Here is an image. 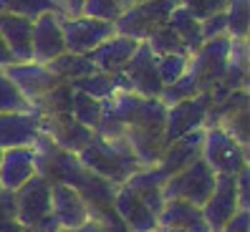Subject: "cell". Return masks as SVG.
<instances>
[{"mask_svg":"<svg viewBox=\"0 0 250 232\" xmlns=\"http://www.w3.org/2000/svg\"><path fill=\"white\" fill-rule=\"evenodd\" d=\"M76 156L89 172L111 184H124L131 174L142 169L126 139H104L94 134V139Z\"/></svg>","mask_w":250,"mask_h":232,"instance_id":"6da1fadb","label":"cell"},{"mask_svg":"<svg viewBox=\"0 0 250 232\" xmlns=\"http://www.w3.org/2000/svg\"><path fill=\"white\" fill-rule=\"evenodd\" d=\"M177 5L180 0H139L122 10V16L114 20V33L134 40H146L157 28L167 25L169 13Z\"/></svg>","mask_w":250,"mask_h":232,"instance_id":"7a4b0ae2","label":"cell"},{"mask_svg":"<svg viewBox=\"0 0 250 232\" xmlns=\"http://www.w3.org/2000/svg\"><path fill=\"white\" fill-rule=\"evenodd\" d=\"M212 187H215V172L200 156L192 164L180 169L177 174H172L165 182V187H162V197H165V202L167 199H182V202H189V205L202 207L208 202Z\"/></svg>","mask_w":250,"mask_h":232,"instance_id":"3957f363","label":"cell"},{"mask_svg":"<svg viewBox=\"0 0 250 232\" xmlns=\"http://www.w3.org/2000/svg\"><path fill=\"white\" fill-rule=\"evenodd\" d=\"M228 48H230V38L220 36V38H210L189 56L187 63V74L195 78L197 89L212 91L215 86H220L225 81V71H228Z\"/></svg>","mask_w":250,"mask_h":232,"instance_id":"277c9868","label":"cell"},{"mask_svg":"<svg viewBox=\"0 0 250 232\" xmlns=\"http://www.w3.org/2000/svg\"><path fill=\"white\" fill-rule=\"evenodd\" d=\"M200 156L205 159L215 174H238L243 167H248V147L238 144L228 132L220 126H210L202 134V149Z\"/></svg>","mask_w":250,"mask_h":232,"instance_id":"5b68a950","label":"cell"},{"mask_svg":"<svg viewBox=\"0 0 250 232\" xmlns=\"http://www.w3.org/2000/svg\"><path fill=\"white\" fill-rule=\"evenodd\" d=\"M58 16V25H61V33H63V43H66V51L68 53H91L99 43H104L106 38L114 36V23L106 20H96V18H86V16H76V18H68V16Z\"/></svg>","mask_w":250,"mask_h":232,"instance_id":"8992f818","label":"cell"},{"mask_svg":"<svg viewBox=\"0 0 250 232\" xmlns=\"http://www.w3.org/2000/svg\"><path fill=\"white\" fill-rule=\"evenodd\" d=\"M212 104V94L205 91L192 98H185L180 104L167 106L165 116V141L172 144L174 139H180L185 134H192L197 129H205V116Z\"/></svg>","mask_w":250,"mask_h":232,"instance_id":"52a82bcc","label":"cell"},{"mask_svg":"<svg viewBox=\"0 0 250 232\" xmlns=\"http://www.w3.org/2000/svg\"><path fill=\"white\" fill-rule=\"evenodd\" d=\"M122 74L129 83V91H134L142 98H159L162 81H159V74H157V56L149 51V46H146L144 40H139L134 56L126 61Z\"/></svg>","mask_w":250,"mask_h":232,"instance_id":"ba28073f","label":"cell"},{"mask_svg":"<svg viewBox=\"0 0 250 232\" xmlns=\"http://www.w3.org/2000/svg\"><path fill=\"white\" fill-rule=\"evenodd\" d=\"M13 194H16V220L25 230H33L43 217L51 214V184L38 174L18 187Z\"/></svg>","mask_w":250,"mask_h":232,"instance_id":"9c48e42d","label":"cell"},{"mask_svg":"<svg viewBox=\"0 0 250 232\" xmlns=\"http://www.w3.org/2000/svg\"><path fill=\"white\" fill-rule=\"evenodd\" d=\"M238 210L240 205H238V190H235V177L232 174H215V187L208 202L202 205V217L210 232H220Z\"/></svg>","mask_w":250,"mask_h":232,"instance_id":"30bf717a","label":"cell"},{"mask_svg":"<svg viewBox=\"0 0 250 232\" xmlns=\"http://www.w3.org/2000/svg\"><path fill=\"white\" fill-rule=\"evenodd\" d=\"M61 53H66V43H63V33L58 25V16L43 13L33 20V33H31V61L46 66L48 61L58 58Z\"/></svg>","mask_w":250,"mask_h":232,"instance_id":"8fae6325","label":"cell"},{"mask_svg":"<svg viewBox=\"0 0 250 232\" xmlns=\"http://www.w3.org/2000/svg\"><path fill=\"white\" fill-rule=\"evenodd\" d=\"M41 134L48 136L58 149L79 154L86 144L94 139V129L73 121L71 114H66V116H41Z\"/></svg>","mask_w":250,"mask_h":232,"instance_id":"7c38bea8","label":"cell"},{"mask_svg":"<svg viewBox=\"0 0 250 232\" xmlns=\"http://www.w3.org/2000/svg\"><path fill=\"white\" fill-rule=\"evenodd\" d=\"M5 74H8V78L13 83H16V89L23 94V98L31 104V109H33V104L41 96H46L53 86L61 83L46 66L33 63V61H28V63H10V66H5Z\"/></svg>","mask_w":250,"mask_h":232,"instance_id":"4fadbf2b","label":"cell"},{"mask_svg":"<svg viewBox=\"0 0 250 232\" xmlns=\"http://www.w3.org/2000/svg\"><path fill=\"white\" fill-rule=\"evenodd\" d=\"M41 136V116L36 111L0 114V149L33 147Z\"/></svg>","mask_w":250,"mask_h":232,"instance_id":"5bb4252c","label":"cell"},{"mask_svg":"<svg viewBox=\"0 0 250 232\" xmlns=\"http://www.w3.org/2000/svg\"><path fill=\"white\" fill-rule=\"evenodd\" d=\"M51 214L58 220L61 230L79 227V225L91 220L89 205L83 202V197L73 190V187L61 184V182L51 184Z\"/></svg>","mask_w":250,"mask_h":232,"instance_id":"9a60e30c","label":"cell"},{"mask_svg":"<svg viewBox=\"0 0 250 232\" xmlns=\"http://www.w3.org/2000/svg\"><path fill=\"white\" fill-rule=\"evenodd\" d=\"M111 207L119 214V220L129 227V232H154L157 230V214L126 184H116Z\"/></svg>","mask_w":250,"mask_h":232,"instance_id":"2e32d148","label":"cell"},{"mask_svg":"<svg viewBox=\"0 0 250 232\" xmlns=\"http://www.w3.org/2000/svg\"><path fill=\"white\" fill-rule=\"evenodd\" d=\"M157 230L162 232H210L202 217V207L182 199H167L157 214Z\"/></svg>","mask_w":250,"mask_h":232,"instance_id":"e0dca14e","label":"cell"},{"mask_svg":"<svg viewBox=\"0 0 250 232\" xmlns=\"http://www.w3.org/2000/svg\"><path fill=\"white\" fill-rule=\"evenodd\" d=\"M31 177H36V152L33 147H10L3 149L0 159V190L16 192Z\"/></svg>","mask_w":250,"mask_h":232,"instance_id":"ac0fdd59","label":"cell"},{"mask_svg":"<svg viewBox=\"0 0 250 232\" xmlns=\"http://www.w3.org/2000/svg\"><path fill=\"white\" fill-rule=\"evenodd\" d=\"M137 46H139V40L114 33L111 38H106L104 43H99V46L91 53H86V56H89V61L94 63V68L101 71V74H116V71H122L129 58L134 56Z\"/></svg>","mask_w":250,"mask_h":232,"instance_id":"d6986e66","label":"cell"},{"mask_svg":"<svg viewBox=\"0 0 250 232\" xmlns=\"http://www.w3.org/2000/svg\"><path fill=\"white\" fill-rule=\"evenodd\" d=\"M202 134H205V129H197V132L185 134L180 139H174L172 144H167V149H165V154H162V159L154 164L162 174H165V179H169L172 174H177L187 164H192L195 159H200Z\"/></svg>","mask_w":250,"mask_h":232,"instance_id":"ffe728a7","label":"cell"},{"mask_svg":"<svg viewBox=\"0 0 250 232\" xmlns=\"http://www.w3.org/2000/svg\"><path fill=\"white\" fill-rule=\"evenodd\" d=\"M31 33H33V20L0 10V38L10 51L13 63L31 61Z\"/></svg>","mask_w":250,"mask_h":232,"instance_id":"44dd1931","label":"cell"},{"mask_svg":"<svg viewBox=\"0 0 250 232\" xmlns=\"http://www.w3.org/2000/svg\"><path fill=\"white\" fill-rule=\"evenodd\" d=\"M165 174H162L157 167H142L139 172H134L131 177L124 182L131 192H134L146 207H149L154 214L162 212L165 207V197H162V187H165Z\"/></svg>","mask_w":250,"mask_h":232,"instance_id":"7402d4cb","label":"cell"},{"mask_svg":"<svg viewBox=\"0 0 250 232\" xmlns=\"http://www.w3.org/2000/svg\"><path fill=\"white\" fill-rule=\"evenodd\" d=\"M248 38H230L228 48V71H225V86L230 91L248 89Z\"/></svg>","mask_w":250,"mask_h":232,"instance_id":"603a6c76","label":"cell"},{"mask_svg":"<svg viewBox=\"0 0 250 232\" xmlns=\"http://www.w3.org/2000/svg\"><path fill=\"white\" fill-rule=\"evenodd\" d=\"M46 68H48L61 83H73V81H79V78H86V76L96 74L94 63L89 61V56L68 53V51L61 53L58 58H53V61H48Z\"/></svg>","mask_w":250,"mask_h":232,"instance_id":"cb8c5ba5","label":"cell"},{"mask_svg":"<svg viewBox=\"0 0 250 232\" xmlns=\"http://www.w3.org/2000/svg\"><path fill=\"white\" fill-rule=\"evenodd\" d=\"M167 25L172 28L174 33H177V38L185 43V48H187V53L192 56L202 43H205V38H202V31H200V20L189 13L182 3L174 8L172 13H169V18H167Z\"/></svg>","mask_w":250,"mask_h":232,"instance_id":"d4e9b609","label":"cell"},{"mask_svg":"<svg viewBox=\"0 0 250 232\" xmlns=\"http://www.w3.org/2000/svg\"><path fill=\"white\" fill-rule=\"evenodd\" d=\"M101 116H104V101L91 98L89 94H81L73 89V94H71V119L73 121H79L89 129H96Z\"/></svg>","mask_w":250,"mask_h":232,"instance_id":"484cf974","label":"cell"},{"mask_svg":"<svg viewBox=\"0 0 250 232\" xmlns=\"http://www.w3.org/2000/svg\"><path fill=\"white\" fill-rule=\"evenodd\" d=\"M144 43L149 46V51L154 56H189L187 48H185V43L177 38V33H174L169 25L157 28V31L146 38Z\"/></svg>","mask_w":250,"mask_h":232,"instance_id":"4316f807","label":"cell"},{"mask_svg":"<svg viewBox=\"0 0 250 232\" xmlns=\"http://www.w3.org/2000/svg\"><path fill=\"white\" fill-rule=\"evenodd\" d=\"M228 38H248L250 31V0H230L225 8Z\"/></svg>","mask_w":250,"mask_h":232,"instance_id":"83f0119b","label":"cell"},{"mask_svg":"<svg viewBox=\"0 0 250 232\" xmlns=\"http://www.w3.org/2000/svg\"><path fill=\"white\" fill-rule=\"evenodd\" d=\"M0 10L10 13V16H21L28 20H36L43 13H56L53 0H0Z\"/></svg>","mask_w":250,"mask_h":232,"instance_id":"f1b7e54d","label":"cell"},{"mask_svg":"<svg viewBox=\"0 0 250 232\" xmlns=\"http://www.w3.org/2000/svg\"><path fill=\"white\" fill-rule=\"evenodd\" d=\"M71 86H73L76 91L89 94L91 98H99V101L111 98V94L116 91V89H114V81H111V74H101V71H96V74L86 76V78L73 81Z\"/></svg>","mask_w":250,"mask_h":232,"instance_id":"f546056e","label":"cell"},{"mask_svg":"<svg viewBox=\"0 0 250 232\" xmlns=\"http://www.w3.org/2000/svg\"><path fill=\"white\" fill-rule=\"evenodd\" d=\"M16 111H33V109L16 89V83L8 78L5 68H0V114H16Z\"/></svg>","mask_w":250,"mask_h":232,"instance_id":"4dcf8cb0","label":"cell"},{"mask_svg":"<svg viewBox=\"0 0 250 232\" xmlns=\"http://www.w3.org/2000/svg\"><path fill=\"white\" fill-rule=\"evenodd\" d=\"M223 132H228L238 144H243V147H248L250 144V121H248V106L238 109V111H232L228 114L225 119H220L217 124Z\"/></svg>","mask_w":250,"mask_h":232,"instance_id":"1f68e13d","label":"cell"},{"mask_svg":"<svg viewBox=\"0 0 250 232\" xmlns=\"http://www.w3.org/2000/svg\"><path fill=\"white\" fill-rule=\"evenodd\" d=\"M187 63H189V56H157V74L162 81V89L182 78Z\"/></svg>","mask_w":250,"mask_h":232,"instance_id":"d6a6232c","label":"cell"},{"mask_svg":"<svg viewBox=\"0 0 250 232\" xmlns=\"http://www.w3.org/2000/svg\"><path fill=\"white\" fill-rule=\"evenodd\" d=\"M81 16L86 18H96V20H106L114 23L122 16V5L116 0H83L81 5Z\"/></svg>","mask_w":250,"mask_h":232,"instance_id":"836d02e7","label":"cell"},{"mask_svg":"<svg viewBox=\"0 0 250 232\" xmlns=\"http://www.w3.org/2000/svg\"><path fill=\"white\" fill-rule=\"evenodd\" d=\"M180 3L192 13L197 20H205V18L215 16V13H225L230 0H180Z\"/></svg>","mask_w":250,"mask_h":232,"instance_id":"e575fe53","label":"cell"},{"mask_svg":"<svg viewBox=\"0 0 250 232\" xmlns=\"http://www.w3.org/2000/svg\"><path fill=\"white\" fill-rule=\"evenodd\" d=\"M200 31H202V38H205V40L220 38V36H228V20H225V13H215V16L200 20Z\"/></svg>","mask_w":250,"mask_h":232,"instance_id":"d590c367","label":"cell"},{"mask_svg":"<svg viewBox=\"0 0 250 232\" xmlns=\"http://www.w3.org/2000/svg\"><path fill=\"white\" fill-rule=\"evenodd\" d=\"M235 190H238V205L240 210H248L250 207V164L243 167L238 174H235Z\"/></svg>","mask_w":250,"mask_h":232,"instance_id":"8d00e7d4","label":"cell"},{"mask_svg":"<svg viewBox=\"0 0 250 232\" xmlns=\"http://www.w3.org/2000/svg\"><path fill=\"white\" fill-rule=\"evenodd\" d=\"M220 232H250V220H248V210H238L230 220L223 225Z\"/></svg>","mask_w":250,"mask_h":232,"instance_id":"74e56055","label":"cell"},{"mask_svg":"<svg viewBox=\"0 0 250 232\" xmlns=\"http://www.w3.org/2000/svg\"><path fill=\"white\" fill-rule=\"evenodd\" d=\"M16 220V194L0 190V222Z\"/></svg>","mask_w":250,"mask_h":232,"instance_id":"f35d334b","label":"cell"},{"mask_svg":"<svg viewBox=\"0 0 250 232\" xmlns=\"http://www.w3.org/2000/svg\"><path fill=\"white\" fill-rule=\"evenodd\" d=\"M58 230H61V225H58V220H56L53 214H46V217H43V220L33 227V232H58Z\"/></svg>","mask_w":250,"mask_h":232,"instance_id":"ab89813d","label":"cell"},{"mask_svg":"<svg viewBox=\"0 0 250 232\" xmlns=\"http://www.w3.org/2000/svg\"><path fill=\"white\" fill-rule=\"evenodd\" d=\"M58 232H109L104 225H99L96 220H89V222H83L79 227H71V230H58Z\"/></svg>","mask_w":250,"mask_h":232,"instance_id":"60d3db41","label":"cell"},{"mask_svg":"<svg viewBox=\"0 0 250 232\" xmlns=\"http://www.w3.org/2000/svg\"><path fill=\"white\" fill-rule=\"evenodd\" d=\"M10 63H13V56H10L8 46L3 43V38H0V68H5V66H10Z\"/></svg>","mask_w":250,"mask_h":232,"instance_id":"b9f144b4","label":"cell"},{"mask_svg":"<svg viewBox=\"0 0 250 232\" xmlns=\"http://www.w3.org/2000/svg\"><path fill=\"white\" fill-rule=\"evenodd\" d=\"M0 159H3V149H0Z\"/></svg>","mask_w":250,"mask_h":232,"instance_id":"7bdbcfd3","label":"cell"},{"mask_svg":"<svg viewBox=\"0 0 250 232\" xmlns=\"http://www.w3.org/2000/svg\"><path fill=\"white\" fill-rule=\"evenodd\" d=\"M25 232H33V230H25Z\"/></svg>","mask_w":250,"mask_h":232,"instance_id":"ee69618b","label":"cell"}]
</instances>
